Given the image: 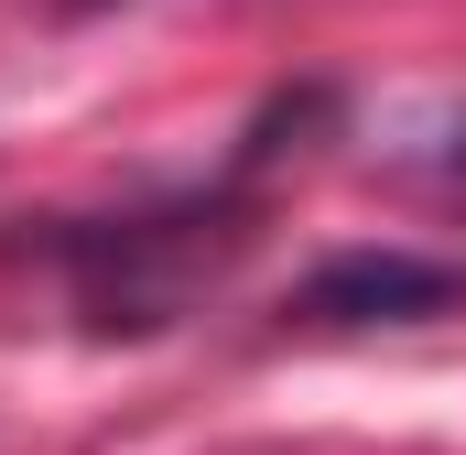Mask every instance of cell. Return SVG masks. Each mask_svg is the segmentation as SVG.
Instances as JSON below:
<instances>
[{
    "mask_svg": "<svg viewBox=\"0 0 466 455\" xmlns=\"http://www.w3.org/2000/svg\"><path fill=\"white\" fill-rule=\"evenodd\" d=\"M423 174H445V185H466V109L434 130V152H423Z\"/></svg>",
    "mask_w": 466,
    "mask_h": 455,
    "instance_id": "7a4b0ae2",
    "label": "cell"
},
{
    "mask_svg": "<svg viewBox=\"0 0 466 455\" xmlns=\"http://www.w3.org/2000/svg\"><path fill=\"white\" fill-rule=\"evenodd\" d=\"M456 304H466V260H423V249H337L293 293L304 326H412V315H456Z\"/></svg>",
    "mask_w": 466,
    "mask_h": 455,
    "instance_id": "6da1fadb",
    "label": "cell"
}]
</instances>
